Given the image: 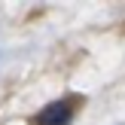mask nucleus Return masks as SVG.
Returning <instances> with one entry per match:
<instances>
[{
  "label": "nucleus",
  "mask_w": 125,
  "mask_h": 125,
  "mask_svg": "<svg viewBox=\"0 0 125 125\" xmlns=\"http://www.w3.org/2000/svg\"><path fill=\"white\" fill-rule=\"evenodd\" d=\"M73 119V101H52L34 116V125H70Z\"/></svg>",
  "instance_id": "f257e3e1"
}]
</instances>
